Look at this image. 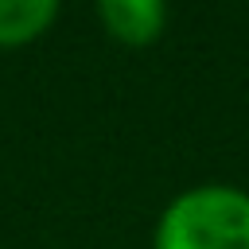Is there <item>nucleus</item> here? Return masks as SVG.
Returning a JSON list of instances; mask_svg holds the SVG:
<instances>
[{
  "mask_svg": "<svg viewBox=\"0 0 249 249\" xmlns=\"http://www.w3.org/2000/svg\"><path fill=\"white\" fill-rule=\"evenodd\" d=\"M152 249H249V191L233 183L179 191L156 218Z\"/></svg>",
  "mask_w": 249,
  "mask_h": 249,
  "instance_id": "f257e3e1",
  "label": "nucleus"
},
{
  "mask_svg": "<svg viewBox=\"0 0 249 249\" xmlns=\"http://www.w3.org/2000/svg\"><path fill=\"white\" fill-rule=\"evenodd\" d=\"M97 19L113 43L148 47L167 27V4L163 0H101Z\"/></svg>",
  "mask_w": 249,
  "mask_h": 249,
  "instance_id": "f03ea898",
  "label": "nucleus"
},
{
  "mask_svg": "<svg viewBox=\"0 0 249 249\" xmlns=\"http://www.w3.org/2000/svg\"><path fill=\"white\" fill-rule=\"evenodd\" d=\"M58 19L54 0H0V47H27Z\"/></svg>",
  "mask_w": 249,
  "mask_h": 249,
  "instance_id": "7ed1b4c3",
  "label": "nucleus"
}]
</instances>
